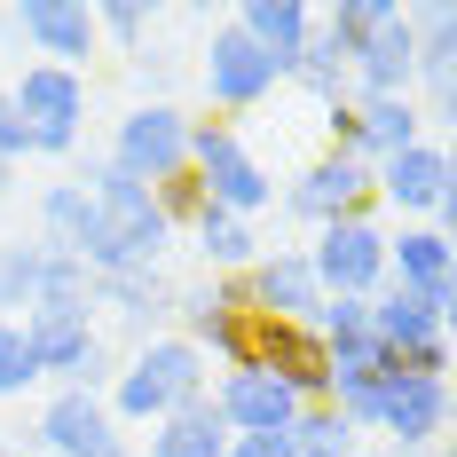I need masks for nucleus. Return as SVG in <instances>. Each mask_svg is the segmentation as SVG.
Listing matches in <instances>:
<instances>
[{
  "label": "nucleus",
  "mask_w": 457,
  "mask_h": 457,
  "mask_svg": "<svg viewBox=\"0 0 457 457\" xmlns=\"http://www.w3.org/2000/svg\"><path fill=\"white\" fill-rule=\"evenodd\" d=\"M71 182L87 189V205H95L87 253H79V269H87V276H135V269H158V261H166L174 228H166L158 197H150L142 182H127L111 158H87Z\"/></svg>",
  "instance_id": "1"
},
{
  "label": "nucleus",
  "mask_w": 457,
  "mask_h": 457,
  "mask_svg": "<svg viewBox=\"0 0 457 457\" xmlns=\"http://www.w3.org/2000/svg\"><path fill=\"white\" fill-rule=\"evenodd\" d=\"M205 386H213V363H205L189 339L158 331V339H142L135 355L111 370V395H103V403H111L119 426H158V418L205 403Z\"/></svg>",
  "instance_id": "2"
},
{
  "label": "nucleus",
  "mask_w": 457,
  "mask_h": 457,
  "mask_svg": "<svg viewBox=\"0 0 457 457\" xmlns=\"http://www.w3.org/2000/svg\"><path fill=\"white\" fill-rule=\"evenodd\" d=\"M189 182L205 189V205H221L237 221H261L276 205V182L269 166L245 150L237 119H189Z\"/></svg>",
  "instance_id": "3"
},
{
  "label": "nucleus",
  "mask_w": 457,
  "mask_h": 457,
  "mask_svg": "<svg viewBox=\"0 0 457 457\" xmlns=\"http://www.w3.org/2000/svg\"><path fill=\"white\" fill-rule=\"evenodd\" d=\"M308 269H316L323 300H378L386 292V221L378 213H347V221H323L316 245H300Z\"/></svg>",
  "instance_id": "4"
},
{
  "label": "nucleus",
  "mask_w": 457,
  "mask_h": 457,
  "mask_svg": "<svg viewBox=\"0 0 457 457\" xmlns=\"http://www.w3.org/2000/svg\"><path fill=\"white\" fill-rule=\"evenodd\" d=\"M8 111L32 142V158H71L79 135H87V79L79 71H55V63H32L16 87H8Z\"/></svg>",
  "instance_id": "5"
},
{
  "label": "nucleus",
  "mask_w": 457,
  "mask_h": 457,
  "mask_svg": "<svg viewBox=\"0 0 457 457\" xmlns=\"http://www.w3.org/2000/svg\"><path fill=\"white\" fill-rule=\"evenodd\" d=\"M370 189H378V205L386 213H403V221H426V228H450V205H457V166H450V142H411V150H395L386 166H370Z\"/></svg>",
  "instance_id": "6"
},
{
  "label": "nucleus",
  "mask_w": 457,
  "mask_h": 457,
  "mask_svg": "<svg viewBox=\"0 0 457 457\" xmlns=\"http://www.w3.org/2000/svg\"><path fill=\"white\" fill-rule=\"evenodd\" d=\"M111 166L142 189H166L189 174V119L158 95V103H135L127 119H119V135H111Z\"/></svg>",
  "instance_id": "7"
},
{
  "label": "nucleus",
  "mask_w": 457,
  "mask_h": 457,
  "mask_svg": "<svg viewBox=\"0 0 457 457\" xmlns=\"http://www.w3.org/2000/svg\"><path fill=\"white\" fill-rule=\"evenodd\" d=\"M16 331H24V347H32L40 378H55V386H87V395L111 386V355H103V339H95V316L32 308V316H16Z\"/></svg>",
  "instance_id": "8"
},
{
  "label": "nucleus",
  "mask_w": 457,
  "mask_h": 457,
  "mask_svg": "<svg viewBox=\"0 0 457 457\" xmlns=\"http://www.w3.org/2000/svg\"><path fill=\"white\" fill-rule=\"evenodd\" d=\"M174 339H189L205 363H253V316H245V292H237V276H205V284H189V292H174Z\"/></svg>",
  "instance_id": "9"
},
{
  "label": "nucleus",
  "mask_w": 457,
  "mask_h": 457,
  "mask_svg": "<svg viewBox=\"0 0 457 457\" xmlns=\"http://www.w3.org/2000/svg\"><path fill=\"white\" fill-rule=\"evenodd\" d=\"M370 434H386V450H395V457L434 450V442L450 434V378H411V370L395 363V370H386V386H378Z\"/></svg>",
  "instance_id": "10"
},
{
  "label": "nucleus",
  "mask_w": 457,
  "mask_h": 457,
  "mask_svg": "<svg viewBox=\"0 0 457 457\" xmlns=\"http://www.w3.org/2000/svg\"><path fill=\"white\" fill-rule=\"evenodd\" d=\"M403 24H411V40H418L411 103H418L426 127H442L457 111V8L450 0H418V8H403Z\"/></svg>",
  "instance_id": "11"
},
{
  "label": "nucleus",
  "mask_w": 457,
  "mask_h": 457,
  "mask_svg": "<svg viewBox=\"0 0 457 457\" xmlns=\"http://www.w3.org/2000/svg\"><path fill=\"white\" fill-rule=\"evenodd\" d=\"M237 292H245V316H261V323H316V308H323V284H316L300 245L261 253L253 269L237 276Z\"/></svg>",
  "instance_id": "12"
},
{
  "label": "nucleus",
  "mask_w": 457,
  "mask_h": 457,
  "mask_svg": "<svg viewBox=\"0 0 457 457\" xmlns=\"http://www.w3.org/2000/svg\"><path fill=\"white\" fill-rule=\"evenodd\" d=\"M284 213H292V221H308V228L347 221V213H378L370 166H363V158H331V150H323L316 166H300V174H292V189H284Z\"/></svg>",
  "instance_id": "13"
},
{
  "label": "nucleus",
  "mask_w": 457,
  "mask_h": 457,
  "mask_svg": "<svg viewBox=\"0 0 457 457\" xmlns=\"http://www.w3.org/2000/svg\"><path fill=\"white\" fill-rule=\"evenodd\" d=\"M276 87H284V71H276L237 24H221V32L205 40V95H213V111H228V119H237V111H261Z\"/></svg>",
  "instance_id": "14"
},
{
  "label": "nucleus",
  "mask_w": 457,
  "mask_h": 457,
  "mask_svg": "<svg viewBox=\"0 0 457 457\" xmlns=\"http://www.w3.org/2000/svg\"><path fill=\"white\" fill-rule=\"evenodd\" d=\"M253 370H269L292 403H323V386H331V355H323V339L308 323H261L253 316Z\"/></svg>",
  "instance_id": "15"
},
{
  "label": "nucleus",
  "mask_w": 457,
  "mask_h": 457,
  "mask_svg": "<svg viewBox=\"0 0 457 457\" xmlns=\"http://www.w3.org/2000/svg\"><path fill=\"white\" fill-rule=\"evenodd\" d=\"M450 308L457 300H426V292H395V284H386V292L370 300V339L411 370L426 347H450Z\"/></svg>",
  "instance_id": "16"
},
{
  "label": "nucleus",
  "mask_w": 457,
  "mask_h": 457,
  "mask_svg": "<svg viewBox=\"0 0 457 457\" xmlns=\"http://www.w3.org/2000/svg\"><path fill=\"white\" fill-rule=\"evenodd\" d=\"M119 442V418H111V403L103 395H87V386H55L40 403V450L47 457H103Z\"/></svg>",
  "instance_id": "17"
},
{
  "label": "nucleus",
  "mask_w": 457,
  "mask_h": 457,
  "mask_svg": "<svg viewBox=\"0 0 457 457\" xmlns=\"http://www.w3.org/2000/svg\"><path fill=\"white\" fill-rule=\"evenodd\" d=\"M205 403L221 411V426L228 434H284L292 418H300V403L276 386L269 370H253V363H237V370H221L213 386H205Z\"/></svg>",
  "instance_id": "18"
},
{
  "label": "nucleus",
  "mask_w": 457,
  "mask_h": 457,
  "mask_svg": "<svg viewBox=\"0 0 457 457\" xmlns=\"http://www.w3.org/2000/svg\"><path fill=\"white\" fill-rule=\"evenodd\" d=\"M8 24H16V32L32 40V55L55 63V71H79L95 47H103L95 40V8H79V0H24Z\"/></svg>",
  "instance_id": "19"
},
{
  "label": "nucleus",
  "mask_w": 457,
  "mask_h": 457,
  "mask_svg": "<svg viewBox=\"0 0 457 457\" xmlns=\"http://www.w3.org/2000/svg\"><path fill=\"white\" fill-rule=\"evenodd\" d=\"M386 284L395 292H426V300H457L450 292V228H426V221L386 228Z\"/></svg>",
  "instance_id": "20"
},
{
  "label": "nucleus",
  "mask_w": 457,
  "mask_h": 457,
  "mask_svg": "<svg viewBox=\"0 0 457 457\" xmlns=\"http://www.w3.org/2000/svg\"><path fill=\"white\" fill-rule=\"evenodd\" d=\"M228 24H237L245 40L261 47V55H269L284 79H292L300 47H308V32H316V8H308V0H245V8H237Z\"/></svg>",
  "instance_id": "21"
},
{
  "label": "nucleus",
  "mask_w": 457,
  "mask_h": 457,
  "mask_svg": "<svg viewBox=\"0 0 457 457\" xmlns=\"http://www.w3.org/2000/svg\"><path fill=\"white\" fill-rule=\"evenodd\" d=\"M95 308H111V316L142 331V339H158V323L174 316V284L158 269H135V276H95Z\"/></svg>",
  "instance_id": "22"
},
{
  "label": "nucleus",
  "mask_w": 457,
  "mask_h": 457,
  "mask_svg": "<svg viewBox=\"0 0 457 457\" xmlns=\"http://www.w3.org/2000/svg\"><path fill=\"white\" fill-rule=\"evenodd\" d=\"M189 237H197V261L213 276H245L269 245H261V228L237 221V213H221V205H197V221H189Z\"/></svg>",
  "instance_id": "23"
},
{
  "label": "nucleus",
  "mask_w": 457,
  "mask_h": 457,
  "mask_svg": "<svg viewBox=\"0 0 457 457\" xmlns=\"http://www.w3.org/2000/svg\"><path fill=\"white\" fill-rule=\"evenodd\" d=\"M426 142V119H418L411 95H395V103H355V158L363 166H386L395 150H411Z\"/></svg>",
  "instance_id": "24"
},
{
  "label": "nucleus",
  "mask_w": 457,
  "mask_h": 457,
  "mask_svg": "<svg viewBox=\"0 0 457 457\" xmlns=\"http://www.w3.org/2000/svg\"><path fill=\"white\" fill-rule=\"evenodd\" d=\"M135 457H228V426L213 403H189V411L158 418L150 426V442H142Z\"/></svg>",
  "instance_id": "25"
},
{
  "label": "nucleus",
  "mask_w": 457,
  "mask_h": 457,
  "mask_svg": "<svg viewBox=\"0 0 457 457\" xmlns=\"http://www.w3.org/2000/svg\"><path fill=\"white\" fill-rule=\"evenodd\" d=\"M87 228H95V205L79 182H47L40 189V253H63V261H79L87 253Z\"/></svg>",
  "instance_id": "26"
},
{
  "label": "nucleus",
  "mask_w": 457,
  "mask_h": 457,
  "mask_svg": "<svg viewBox=\"0 0 457 457\" xmlns=\"http://www.w3.org/2000/svg\"><path fill=\"white\" fill-rule=\"evenodd\" d=\"M395 16H403V0H339V8H323V16H316V32L355 63V47H363L370 32H386Z\"/></svg>",
  "instance_id": "27"
},
{
  "label": "nucleus",
  "mask_w": 457,
  "mask_h": 457,
  "mask_svg": "<svg viewBox=\"0 0 457 457\" xmlns=\"http://www.w3.org/2000/svg\"><path fill=\"white\" fill-rule=\"evenodd\" d=\"M284 442H292V450H316V457H355L363 450V434L331 411V403H300V418L284 426Z\"/></svg>",
  "instance_id": "28"
},
{
  "label": "nucleus",
  "mask_w": 457,
  "mask_h": 457,
  "mask_svg": "<svg viewBox=\"0 0 457 457\" xmlns=\"http://www.w3.org/2000/svg\"><path fill=\"white\" fill-rule=\"evenodd\" d=\"M292 87H300V95H316V103H347V55L323 40V32H308L300 63H292Z\"/></svg>",
  "instance_id": "29"
},
{
  "label": "nucleus",
  "mask_w": 457,
  "mask_h": 457,
  "mask_svg": "<svg viewBox=\"0 0 457 457\" xmlns=\"http://www.w3.org/2000/svg\"><path fill=\"white\" fill-rule=\"evenodd\" d=\"M40 269H47V253L40 245H0V323H16V308H32L40 300Z\"/></svg>",
  "instance_id": "30"
},
{
  "label": "nucleus",
  "mask_w": 457,
  "mask_h": 457,
  "mask_svg": "<svg viewBox=\"0 0 457 457\" xmlns=\"http://www.w3.org/2000/svg\"><path fill=\"white\" fill-rule=\"evenodd\" d=\"M308 331L323 339V355H339V347H363V339H370V300H323Z\"/></svg>",
  "instance_id": "31"
},
{
  "label": "nucleus",
  "mask_w": 457,
  "mask_h": 457,
  "mask_svg": "<svg viewBox=\"0 0 457 457\" xmlns=\"http://www.w3.org/2000/svg\"><path fill=\"white\" fill-rule=\"evenodd\" d=\"M40 386V363H32V347H24V331L16 323H0V403H16V395H32Z\"/></svg>",
  "instance_id": "32"
},
{
  "label": "nucleus",
  "mask_w": 457,
  "mask_h": 457,
  "mask_svg": "<svg viewBox=\"0 0 457 457\" xmlns=\"http://www.w3.org/2000/svg\"><path fill=\"white\" fill-rule=\"evenodd\" d=\"M142 32H150V8H142V0H103V8H95V40L142 47Z\"/></svg>",
  "instance_id": "33"
},
{
  "label": "nucleus",
  "mask_w": 457,
  "mask_h": 457,
  "mask_svg": "<svg viewBox=\"0 0 457 457\" xmlns=\"http://www.w3.org/2000/svg\"><path fill=\"white\" fill-rule=\"evenodd\" d=\"M24 158H32V142H24L16 111H8V87H0V166H24Z\"/></svg>",
  "instance_id": "34"
},
{
  "label": "nucleus",
  "mask_w": 457,
  "mask_h": 457,
  "mask_svg": "<svg viewBox=\"0 0 457 457\" xmlns=\"http://www.w3.org/2000/svg\"><path fill=\"white\" fill-rule=\"evenodd\" d=\"M228 457H292L284 434H228Z\"/></svg>",
  "instance_id": "35"
},
{
  "label": "nucleus",
  "mask_w": 457,
  "mask_h": 457,
  "mask_svg": "<svg viewBox=\"0 0 457 457\" xmlns=\"http://www.w3.org/2000/svg\"><path fill=\"white\" fill-rule=\"evenodd\" d=\"M103 457H135V442H127V434H119V442H111V450H103Z\"/></svg>",
  "instance_id": "36"
},
{
  "label": "nucleus",
  "mask_w": 457,
  "mask_h": 457,
  "mask_svg": "<svg viewBox=\"0 0 457 457\" xmlns=\"http://www.w3.org/2000/svg\"><path fill=\"white\" fill-rule=\"evenodd\" d=\"M8 189H16V166H0V197H8Z\"/></svg>",
  "instance_id": "37"
},
{
  "label": "nucleus",
  "mask_w": 457,
  "mask_h": 457,
  "mask_svg": "<svg viewBox=\"0 0 457 457\" xmlns=\"http://www.w3.org/2000/svg\"><path fill=\"white\" fill-rule=\"evenodd\" d=\"M355 457H395V450H355Z\"/></svg>",
  "instance_id": "38"
},
{
  "label": "nucleus",
  "mask_w": 457,
  "mask_h": 457,
  "mask_svg": "<svg viewBox=\"0 0 457 457\" xmlns=\"http://www.w3.org/2000/svg\"><path fill=\"white\" fill-rule=\"evenodd\" d=\"M292 457H316V450H292Z\"/></svg>",
  "instance_id": "39"
}]
</instances>
